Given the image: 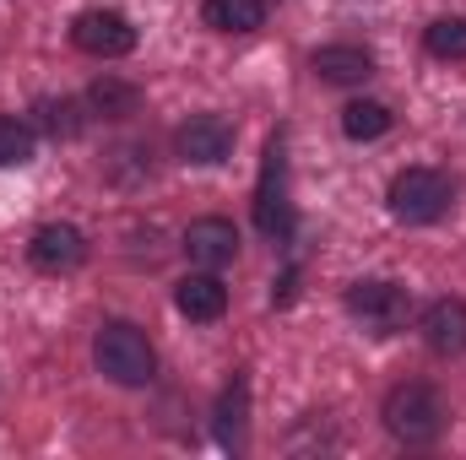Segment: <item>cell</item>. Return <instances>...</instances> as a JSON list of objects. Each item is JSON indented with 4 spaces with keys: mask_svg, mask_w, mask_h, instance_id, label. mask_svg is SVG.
Segmentation results:
<instances>
[{
    "mask_svg": "<svg viewBox=\"0 0 466 460\" xmlns=\"http://www.w3.org/2000/svg\"><path fill=\"white\" fill-rule=\"evenodd\" d=\"M380 417H385V428H390L401 445H434V439L445 434V401H440L434 385H418V379L396 385V390L385 395Z\"/></svg>",
    "mask_w": 466,
    "mask_h": 460,
    "instance_id": "cell-1",
    "label": "cell"
},
{
    "mask_svg": "<svg viewBox=\"0 0 466 460\" xmlns=\"http://www.w3.org/2000/svg\"><path fill=\"white\" fill-rule=\"evenodd\" d=\"M93 357H98V374L125 385V390L152 385V374H157V352L130 320H109L98 331V342H93Z\"/></svg>",
    "mask_w": 466,
    "mask_h": 460,
    "instance_id": "cell-2",
    "label": "cell"
},
{
    "mask_svg": "<svg viewBox=\"0 0 466 460\" xmlns=\"http://www.w3.org/2000/svg\"><path fill=\"white\" fill-rule=\"evenodd\" d=\"M451 212V179L440 168H401L390 179V217L407 223V228H423V223H440Z\"/></svg>",
    "mask_w": 466,
    "mask_h": 460,
    "instance_id": "cell-3",
    "label": "cell"
},
{
    "mask_svg": "<svg viewBox=\"0 0 466 460\" xmlns=\"http://www.w3.org/2000/svg\"><path fill=\"white\" fill-rule=\"evenodd\" d=\"M348 315L352 320H363L369 336H390V331L407 325L412 298H407L396 282H352L348 287Z\"/></svg>",
    "mask_w": 466,
    "mask_h": 460,
    "instance_id": "cell-4",
    "label": "cell"
},
{
    "mask_svg": "<svg viewBox=\"0 0 466 460\" xmlns=\"http://www.w3.org/2000/svg\"><path fill=\"white\" fill-rule=\"evenodd\" d=\"M71 38L82 55H98V60H119L136 49V27L119 16V11H82L71 22Z\"/></svg>",
    "mask_w": 466,
    "mask_h": 460,
    "instance_id": "cell-5",
    "label": "cell"
},
{
    "mask_svg": "<svg viewBox=\"0 0 466 460\" xmlns=\"http://www.w3.org/2000/svg\"><path fill=\"white\" fill-rule=\"evenodd\" d=\"M255 223L271 238H282L293 228L288 190H282V135H271V146H266V168H260V190H255Z\"/></svg>",
    "mask_w": 466,
    "mask_h": 460,
    "instance_id": "cell-6",
    "label": "cell"
},
{
    "mask_svg": "<svg viewBox=\"0 0 466 460\" xmlns=\"http://www.w3.org/2000/svg\"><path fill=\"white\" fill-rule=\"evenodd\" d=\"M174 146H179V157L185 163H223L233 152V125L223 115H190L179 125V135H174Z\"/></svg>",
    "mask_w": 466,
    "mask_h": 460,
    "instance_id": "cell-7",
    "label": "cell"
},
{
    "mask_svg": "<svg viewBox=\"0 0 466 460\" xmlns=\"http://www.w3.org/2000/svg\"><path fill=\"white\" fill-rule=\"evenodd\" d=\"M27 260H33L38 271H49V276H60V271H76V265L87 260V238L71 228V223H49V228L33 233V244H27Z\"/></svg>",
    "mask_w": 466,
    "mask_h": 460,
    "instance_id": "cell-8",
    "label": "cell"
},
{
    "mask_svg": "<svg viewBox=\"0 0 466 460\" xmlns=\"http://www.w3.org/2000/svg\"><path fill=\"white\" fill-rule=\"evenodd\" d=\"M185 255H190L201 271L233 265V255H238V233H233L228 217H196V223L185 228Z\"/></svg>",
    "mask_w": 466,
    "mask_h": 460,
    "instance_id": "cell-9",
    "label": "cell"
},
{
    "mask_svg": "<svg viewBox=\"0 0 466 460\" xmlns=\"http://www.w3.org/2000/svg\"><path fill=\"white\" fill-rule=\"evenodd\" d=\"M423 342L440 357H461L466 352V304L461 298H434L423 309Z\"/></svg>",
    "mask_w": 466,
    "mask_h": 460,
    "instance_id": "cell-10",
    "label": "cell"
},
{
    "mask_svg": "<svg viewBox=\"0 0 466 460\" xmlns=\"http://www.w3.org/2000/svg\"><path fill=\"white\" fill-rule=\"evenodd\" d=\"M309 65H315V76L331 82V87H358V82L374 76V55H369L363 44H326V49H315Z\"/></svg>",
    "mask_w": 466,
    "mask_h": 460,
    "instance_id": "cell-11",
    "label": "cell"
},
{
    "mask_svg": "<svg viewBox=\"0 0 466 460\" xmlns=\"http://www.w3.org/2000/svg\"><path fill=\"white\" fill-rule=\"evenodd\" d=\"M174 304H179L185 320L212 325V320H223V309H228V287H223L212 271H196V276H185V282L174 287Z\"/></svg>",
    "mask_w": 466,
    "mask_h": 460,
    "instance_id": "cell-12",
    "label": "cell"
},
{
    "mask_svg": "<svg viewBox=\"0 0 466 460\" xmlns=\"http://www.w3.org/2000/svg\"><path fill=\"white\" fill-rule=\"evenodd\" d=\"M201 16H207V27H218V33H255V27L266 22V0H207Z\"/></svg>",
    "mask_w": 466,
    "mask_h": 460,
    "instance_id": "cell-13",
    "label": "cell"
},
{
    "mask_svg": "<svg viewBox=\"0 0 466 460\" xmlns=\"http://www.w3.org/2000/svg\"><path fill=\"white\" fill-rule=\"evenodd\" d=\"M244 417H249V390H244V379H233L223 390V401H218V439H223V450H244Z\"/></svg>",
    "mask_w": 466,
    "mask_h": 460,
    "instance_id": "cell-14",
    "label": "cell"
},
{
    "mask_svg": "<svg viewBox=\"0 0 466 460\" xmlns=\"http://www.w3.org/2000/svg\"><path fill=\"white\" fill-rule=\"evenodd\" d=\"M342 130H348L352 141H380V135L390 130V109L374 104V98H358V104L342 109Z\"/></svg>",
    "mask_w": 466,
    "mask_h": 460,
    "instance_id": "cell-15",
    "label": "cell"
},
{
    "mask_svg": "<svg viewBox=\"0 0 466 460\" xmlns=\"http://www.w3.org/2000/svg\"><path fill=\"white\" fill-rule=\"evenodd\" d=\"M423 44H429V55H440V60H466V16H440V22L423 33Z\"/></svg>",
    "mask_w": 466,
    "mask_h": 460,
    "instance_id": "cell-16",
    "label": "cell"
},
{
    "mask_svg": "<svg viewBox=\"0 0 466 460\" xmlns=\"http://www.w3.org/2000/svg\"><path fill=\"white\" fill-rule=\"evenodd\" d=\"M22 163H33V130L0 115V168H22Z\"/></svg>",
    "mask_w": 466,
    "mask_h": 460,
    "instance_id": "cell-17",
    "label": "cell"
},
{
    "mask_svg": "<svg viewBox=\"0 0 466 460\" xmlns=\"http://www.w3.org/2000/svg\"><path fill=\"white\" fill-rule=\"evenodd\" d=\"M87 98H93V109H104L109 119L136 115V104H141V93H136V87H125V82H98Z\"/></svg>",
    "mask_w": 466,
    "mask_h": 460,
    "instance_id": "cell-18",
    "label": "cell"
},
{
    "mask_svg": "<svg viewBox=\"0 0 466 460\" xmlns=\"http://www.w3.org/2000/svg\"><path fill=\"white\" fill-rule=\"evenodd\" d=\"M76 109H71V104H44V130H49V135H71V130H76Z\"/></svg>",
    "mask_w": 466,
    "mask_h": 460,
    "instance_id": "cell-19",
    "label": "cell"
}]
</instances>
